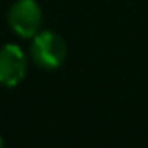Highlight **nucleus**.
I'll list each match as a JSON object with an SVG mask.
<instances>
[{"instance_id": "f257e3e1", "label": "nucleus", "mask_w": 148, "mask_h": 148, "mask_svg": "<svg viewBox=\"0 0 148 148\" xmlns=\"http://www.w3.org/2000/svg\"><path fill=\"white\" fill-rule=\"evenodd\" d=\"M68 56L66 42L54 32H38L32 37L30 58L32 61L45 71L58 70L64 64Z\"/></svg>"}, {"instance_id": "f03ea898", "label": "nucleus", "mask_w": 148, "mask_h": 148, "mask_svg": "<svg viewBox=\"0 0 148 148\" xmlns=\"http://www.w3.org/2000/svg\"><path fill=\"white\" fill-rule=\"evenodd\" d=\"M11 30L21 38L35 37L44 23V14L35 0H16L7 12Z\"/></svg>"}, {"instance_id": "7ed1b4c3", "label": "nucleus", "mask_w": 148, "mask_h": 148, "mask_svg": "<svg viewBox=\"0 0 148 148\" xmlns=\"http://www.w3.org/2000/svg\"><path fill=\"white\" fill-rule=\"evenodd\" d=\"M28 61L25 52L16 44H5L0 47V84L14 87L26 77Z\"/></svg>"}, {"instance_id": "20e7f679", "label": "nucleus", "mask_w": 148, "mask_h": 148, "mask_svg": "<svg viewBox=\"0 0 148 148\" xmlns=\"http://www.w3.org/2000/svg\"><path fill=\"white\" fill-rule=\"evenodd\" d=\"M4 143H5V141H4V138H2V136H0V148H2V146H4Z\"/></svg>"}]
</instances>
